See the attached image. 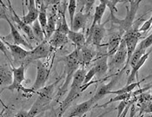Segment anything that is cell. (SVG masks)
Listing matches in <instances>:
<instances>
[{"label":"cell","mask_w":152,"mask_h":117,"mask_svg":"<svg viewBox=\"0 0 152 117\" xmlns=\"http://www.w3.org/2000/svg\"><path fill=\"white\" fill-rule=\"evenodd\" d=\"M60 61L64 62V72H65V82L61 87V92H65L68 89L69 84L72 82L76 72L79 70V66L83 64L81 49H75L70 54L61 57Z\"/></svg>","instance_id":"cell-1"},{"label":"cell","mask_w":152,"mask_h":117,"mask_svg":"<svg viewBox=\"0 0 152 117\" xmlns=\"http://www.w3.org/2000/svg\"><path fill=\"white\" fill-rule=\"evenodd\" d=\"M85 75H86V72L84 69H79L76 72L73 77V80L71 82L70 91L67 94L66 98L64 100V102L60 106V113L64 114L66 111V109L69 108L70 103L74 101V99L83 90V87Z\"/></svg>","instance_id":"cell-2"},{"label":"cell","mask_w":152,"mask_h":117,"mask_svg":"<svg viewBox=\"0 0 152 117\" xmlns=\"http://www.w3.org/2000/svg\"><path fill=\"white\" fill-rule=\"evenodd\" d=\"M141 0L129 1L130 6H126V16L124 19H118L116 15H110V21L112 23H116L121 29L122 32L125 33L132 28L134 20L137 15V10L140 5Z\"/></svg>","instance_id":"cell-3"},{"label":"cell","mask_w":152,"mask_h":117,"mask_svg":"<svg viewBox=\"0 0 152 117\" xmlns=\"http://www.w3.org/2000/svg\"><path fill=\"white\" fill-rule=\"evenodd\" d=\"M11 66H12V70L13 71V82L11 86L5 88L4 89H9L11 91H14V90H18V92H22L24 94H30V96L31 94L36 93L35 91L31 89H26L22 85V82L25 81V76H24V72H25V68L26 65L25 64H21L18 67H15L13 65L12 62H10Z\"/></svg>","instance_id":"cell-4"},{"label":"cell","mask_w":152,"mask_h":117,"mask_svg":"<svg viewBox=\"0 0 152 117\" xmlns=\"http://www.w3.org/2000/svg\"><path fill=\"white\" fill-rule=\"evenodd\" d=\"M0 4H1V6H2V7L0 8V18H1V19L6 20L7 23H9L10 29H11L10 35H8L7 36H3V37H4V38H9V37H11V39H12V41L13 42L14 44L19 45V46H23L25 47V48H27V49H31V50H32L34 48L32 47V45H31L30 43H28V42L24 39V37L20 34V32L18 31V29H17V28L15 27V25L12 23V20L10 19L9 16L6 14V12L4 11L5 9H4V5L1 4V2H0Z\"/></svg>","instance_id":"cell-5"},{"label":"cell","mask_w":152,"mask_h":117,"mask_svg":"<svg viewBox=\"0 0 152 117\" xmlns=\"http://www.w3.org/2000/svg\"><path fill=\"white\" fill-rule=\"evenodd\" d=\"M141 36H142V33L138 31V29L132 27L129 31L125 32L124 36H123V38L125 41L126 47H127V60H126L125 66L123 69L124 71L126 70L127 67L129 66L130 58H131L133 53L135 52V50L137 47V44H138V41L140 39Z\"/></svg>","instance_id":"cell-6"},{"label":"cell","mask_w":152,"mask_h":117,"mask_svg":"<svg viewBox=\"0 0 152 117\" xmlns=\"http://www.w3.org/2000/svg\"><path fill=\"white\" fill-rule=\"evenodd\" d=\"M51 49H52V47L50 46L49 42L45 40L44 42L37 44V46H36L32 50H30V55L24 61L23 64L28 65L31 62H37V61L43 58H47L49 57Z\"/></svg>","instance_id":"cell-7"},{"label":"cell","mask_w":152,"mask_h":117,"mask_svg":"<svg viewBox=\"0 0 152 117\" xmlns=\"http://www.w3.org/2000/svg\"><path fill=\"white\" fill-rule=\"evenodd\" d=\"M59 81H60V79H58L57 82H53L52 84L45 86V87L42 88L41 89H39L38 91H37L36 93L37 94L38 96L33 104L38 107L41 110H43V108L51 102L56 85L58 83Z\"/></svg>","instance_id":"cell-8"},{"label":"cell","mask_w":152,"mask_h":117,"mask_svg":"<svg viewBox=\"0 0 152 117\" xmlns=\"http://www.w3.org/2000/svg\"><path fill=\"white\" fill-rule=\"evenodd\" d=\"M123 73H124V70H122L119 73L116 74V75L112 77V79L108 82V83H102V84L98 87V89H96L95 94L91 97L96 103L98 101H100V100H102L103 98H104L107 94H110L113 91L114 87L116 86V84L118 82V81H119V79H120V77H121V76H122Z\"/></svg>","instance_id":"cell-9"},{"label":"cell","mask_w":152,"mask_h":117,"mask_svg":"<svg viewBox=\"0 0 152 117\" xmlns=\"http://www.w3.org/2000/svg\"><path fill=\"white\" fill-rule=\"evenodd\" d=\"M36 64H37V77H36L34 84L31 87V89H33L35 92H37L42 88L45 87V83L50 76V69H48L41 62V60L37 61Z\"/></svg>","instance_id":"cell-10"},{"label":"cell","mask_w":152,"mask_h":117,"mask_svg":"<svg viewBox=\"0 0 152 117\" xmlns=\"http://www.w3.org/2000/svg\"><path fill=\"white\" fill-rule=\"evenodd\" d=\"M126 60H127V47L124 39L123 38L116 53L111 57V60L109 63V69H110L111 70L118 69L119 67L124 65V63H126Z\"/></svg>","instance_id":"cell-11"},{"label":"cell","mask_w":152,"mask_h":117,"mask_svg":"<svg viewBox=\"0 0 152 117\" xmlns=\"http://www.w3.org/2000/svg\"><path fill=\"white\" fill-rule=\"evenodd\" d=\"M105 27L104 23L96 24L92 28H90L88 36L86 37V45L89 44H92L96 47L101 46L102 41L105 36Z\"/></svg>","instance_id":"cell-12"},{"label":"cell","mask_w":152,"mask_h":117,"mask_svg":"<svg viewBox=\"0 0 152 117\" xmlns=\"http://www.w3.org/2000/svg\"><path fill=\"white\" fill-rule=\"evenodd\" d=\"M1 41H3L4 43V44L9 48L11 55H12V58H13V62L19 64V66L21 64H23L24 61L26 60V58L30 55V51L29 50H25L21 46L14 44H11V43L5 41L4 39H1Z\"/></svg>","instance_id":"cell-13"},{"label":"cell","mask_w":152,"mask_h":117,"mask_svg":"<svg viewBox=\"0 0 152 117\" xmlns=\"http://www.w3.org/2000/svg\"><path fill=\"white\" fill-rule=\"evenodd\" d=\"M7 4H8V7H9V11L11 12V15L9 17L10 19L17 24L18 29L23 31L30 40H35L36 41L35 36H34V34H33V31H32V27L31 25H28V24L24 23L22 20V18H20V17L16 13V12L13 9V7H12L11 1H7Z\"/></svg>","instance_id":"cell-14"},{"label":"cell","mask_w":152,"mask_h":117,"mask_svg":"<svg viewBox=\"0 0 152 117\" xmlns=\"http://www.w3.org/2000/svg\"><path fill=\"white\" fill-rule=\"evenodd\" d=\"M13 82V71L12 66L5 63H1L0 65V88L1 92L4 90L5 88L11 86Z\"/></svg>","instance_id":"cell-15"},{"label":"cell","mask_w":152,"mask_h":117,"mask_svg":"<svg viewBox=\"0 0 152 117\" xmlns=\"http://www.w3.org/2000/svg\"><path fill=\"white\" fill-rule=\"evenodd\" d=\"M25 3H26L27 8H28V13L25 14L24 11H23V16L22 17V20L26 24L31 25V24H33L38 19L39 11H38V8L37 6L36 1H34V0L25 1Z\"/></svg>","instance_id":"cell-16"},{"label":"cell","mask_w":152,"mask_h":117,"mask_svg":"<svg viewBox=\"0 0 152 117\" xmlns=\"http://www.w3.org/2000/svg\"><path fill=\"white\" fill-rule=\"evenodd\" d=\"M108 57H109L108 53H106L104 55L103 54L100 57H98L94 62L92 67L95 69L96 76L98 79L104 77L109 70V63H108V59L109 58Z\"/></svg>","instance_id":"cell-17"},{"label":"cell","mask_w":152,"mask_h":117,"mask_svg":"<svg viewBox=\"0 0 152 117\" xmlns=\"http://www.w3.org/2000/svg\"><path fill=\"white\" fill-rule=\"evenodd\" d=\"M96 102L92 98H91L88 101H85L82 103L75 106L66 117H83L86 113H88L93 108Z\"/></svg>","instance_id":"cell-18"},{"label":"cell","mask_w":152,"mask_h":117,"mask_svg":"<svg viewBox=\"0 0 152 117\" xmlns=\"http://www.w3.org/2000/svg\"><path fill=\"white\" fill-rule=\"evenodd\" d=\"M89 14H85L82 12L76 13L73 23L70 26V30L77 32H78V31L80 30H83L89 20Z\"/></svg>","instance_id":"cell-19"},{"label":"cell","mask_w":152,"mask_h":117,"mask_svg":"<svg viewBox=\"0 0 152 117\" xmlns=\"http://www.w3.org/2000/svg\"><path fill=\"white\" fill-rule=\"evenodd\" d=\"M151 53V51L146 52V53L141 57L140 60L138 61V62L135 65V67L131 69V72H130L129 77H128V80H127L126 85H129V84H131V83L137 82L136 81H137V78H138V71H139V70L143 66V64L145 63V62L148 60L149 56H150Z\"/></svg>","instance_id":"cell-20"},{"label":"cell","mask_w":152,"mask_h":117,"mask_svg":"<svg viewBox=\"0 0 152 117\" xmlns=\"http://www.w3.org/2000/svg\"><path fill=\"white\" fill-rule=\"evenodd\" d=\"M69 41L70 40L68 38V36L60 32L59 31L57 30L48 42L50 44V46L52 47V49H58V48L67 44L69 43Z\"/></svg>","instance_id":"cell-21"},{"label":"cell","mask_w":152,"mask_h":117,"mask_svg":"<svg viewBox=\"0 0 152 117\" xmlns=\"http://www.w3.org/2000/svg\"><path fill=\"white\" fill-rule=\"evenodd\" d=\"M122 34L123 33H115L110 36L109 42L106 44L108 47V55L109 56L112 57L116 53V51L121 44V41L123 39Z\"/></svg>","instance_id":"cell-22"},{"label":"cell","mask_w":152,"mask_h":117,"mask_svg":"<svg viewBox=\"0 0 152 117\" xmlns=\"http://www.w3.org/2000/svg\"><path fill=\"white\" fill-rule=\"evenodd\" d=\"M106 9H107V5H106L105 0H100V4L95 9L93 20H92V23H91L90 28H92L94 26H96V24L101 23V20L104 17V14L105 13Z\"/></svg>","instance_id":"cell-23"},{"label":"cell","mask_w":152,"mask_h":117,"mask_svg":"<svg viewBox=\"0 0 152 117\" xmlns=\"http://www.w3.org/2000/svg\"><path fill=\"white\" fill-rule=\"evenodd\" d=\"M67 36L69 40L75 44V47L77 49H82L86 44V37L82 32H77L70 30Z\"/></svg>","instance_id":"cell-24"},{"label":"cell","mask_w":152,"mask_h":117,"mask_svg":"<svg viewBox=\"0 0 152 117\" xmlns=\"http://www.w3.org/2000/svg\"><path fill=\"white\" fill-rule=\"evenodd\" d=\"M37 4H39L40 6L37 7L38 11H39V14H38V21L41 24L42 28L44 31H45V28L48 23V19H47V6L45 4L44 1H36Z\"/></svg>","instance_id":"cell-25"},{"label":"cell","mask_w":152,"mask_h":117,"mask_svg":"<svg viewBox=\"0 0 152 117\" xmlns=\"http://www.w3.org/2000/svg\"><path fill=\"white\" fill-rule=\"evenodd\" d=\"M81 56H82L83 64H88L97 56V53L96 51H95L91 48L88 47L85 44L81 49Z\"/></svg>","instance_id":"cell-26"},{"label":"cell","mask_w":152,"mask_h":117,"mask_svg":"<svg viewBox=\"0 0 152 117\" xmlns=\"http://www.w3.org/2000/svg\"><path fill=\"white\" fill-rule=\"evenodd\" d=\"M57 17H56V13L52 12L48 19V23H47L46 28H45V40L47 41L50 40V38L52 36V35L55 33V31H57L56 30V20Z\"/></svg>","instance_id":"cell-27"},{"label":"cell","mask_w":152,"mask_h":117,"mask_svg":"<svg viewBox=\"0 0 152 117\" xmlns=\"http://www.w3.org/2000/svg\"><path fill=\"white\" fill-rule=\"evenodd\" d=\"M32 31H33V34L36 38V41L42 43L45 40V31L43 30L41 24L39 23L38 20H37L35 23L32 24Z\"/></svg>","instance_id":"cell-28"},{"label":"cell","mask_w":152,"mask_h":117,"mask_svg":"<svg viewBox=\"0 0 152 117\" xmlns=\"http://www.w3.org/2000/svg\"><path fill=\"white\" fill-rule=\"evenodd\" d=\"M145 53H146V52H145L144 50H142V49H141L137 47L135 52L133 53V55H132V57H131V58H130V61H129V65L131 67V69L135 67V65L138 62V61L140 60L141 57H142Z\"/></svg>","instance_id":"cell-29"},{"label":"cell","mask_w":152,"mask_h":117,"mask_svg":"<svg viewBox=\"0 0 152 117\" xmlns=\"http://www.w3.org/2000/svg\"><path fill=\"white\" fill-rule=\"evenodd\" d=\"M140 82H134V83H131L129 85H126L124 87H123L122 89H117V90H113L110 94H115L117 95H119V94H129L130 93L131 91L134 90L135 88H137V86H139Z\"/></svg>","instance_id":"cell-30"},{"label":"cell","mask_w":152,"mask_h":117,"mask_svg":"<svg viewBox=\"0 0 152 117\" xmlns=\"http://www.w3.org/2000/svg\"><path fill=\"white\" fill-rule=\"evenodd\" d=\"M77 1L76 0H70L68 2V5H67V11L69 12V17H70V26L73 23L75 15H76V10H77Z\"/></svg>","instance_id":"cell-31"},{"label":"cell","mask_w":152,"mask_h":117,"mask_svg":"<svg viewBox=\"0 0 152 117\" xmlns=\"http://www.w3.org/2000/svg\"><path fill=\"white\" fill-rule=\"evenodd\" d=\"M58 31H59L60 32L65 34V35H68V33L70 32V28L68 26V23L66 21V17H65V8L63 10V16H62V21L59 24L58 29Z\"/></svg>","instance_id":"cell-32"},{"label":"cell","mask_w":152,"mask_h":117,"mask_svg":"<svg viewBox=\"0 0 152 117\" xmlns=\"http://www.w3.org/2000/svg\"><path fill=\"white\" fill-rule=\"evenodd\" d=\"M125 3L127 1H119V0H105L106 5L107 8L110 9V15H116V13L117 12V5L118 3Z\"/></svg>","instance_id":"cell-33"},{"label":"cell","mask_w":152,"mask_h":117,"mask_svg":"<svg viewBox=\"0 0 152 117\" xmlns=\"http://www.w3.org/2000/svg\"><path fill=\"white\" fill-rule=\"evenodd\" d=\"M152 46V33L150 36H148L146 38H144L143 40H142L139 44H137V48H139L141 49L146 51L149 48H151Z\"/></svg>","instance_id":"cell-34"},{"label":"cell","mask_w":152,"mask_h":117,"mask_svg":"<svg viewBox=\"0 0 152 117\" xmlns=\"http://www.w3.org/2000/svg\"><path fill=\"white\" fill-rule=\"evenodd\" d=\"M94 76H96V72H95V69L93 67H91L88 72H86L85 77H84V82H83V86L87 87L86 85L92 80Z\"/></svg>","instance_id":"cell-35"},{"label":"cell","mask_w":152,"mask_h":117,"mask_svg":"<svg viewBox=\"0 0 152 117\" xmlns=\"http://www.w3.org/2000/svg\"><path fill=\"white\" fill-rule=\"evenodd\" d=\"M152 26V15L150 17V18L149 19H147L144 23L142 24V26H141L140 28L138 29V31L142 33V32H146V31H148L151 28Z\"/></svg>","instance_id":"cell-36"},{"label":"cell","mask_w":152,"mask_h":117,"mask_svg":"<svg viewBox=\"0 0 152 117\" xmlns=\"http://www.w3.org/2000/svg\"><path fill=\"white\" fill-rule=\"evenodd\" d=\"M148 114V113H152V102H144L140 104V114Z\"/></svg>","instance_id":"cell-37"},{"label":"cell","mask_w":152,"mask_h":117,"mask_svg":"<svg viewBox=\"0 0 152 117\" xmlns=\"http://www.w3.org/2000/svg\"><path fill=\"white\" fill-rule=\"evenodd\" d=\"M129 103V100H127V101H122V102H120V103H119V104H118V106L117 107V117L122 116V115H123V113H124V111L125 108L127 107V105H128Z\"/></svg>","instance_id":"cell-38"},{"label":"cell","mask_w":152,"mask_h":117,"mask_svg":"<svg viewBox=\"0 0 152 117\" xmlns=\"http://www.w3.org/2000/svg\"><path fill=\"white\" fill-rule=\"evenodd\" d=\"M139 102L141 103H144V102H152V94L151 93H142L140 94L139 97Z\"/></svg>","instance_id":"cell-39"},{"label":"cell","mask_w":152,"mask_h":117,"mask_svg":"<svg viewBox=\"0 0 152 117\" xmlns=\"http://www.w3.org/2000/svg\"><path fill=\"white\" fill-rule=\"evenodd\" d=\"M95 3H96V1H94V0L85 1V4L83 6V10H84V13L85 14L91 15V10H92V6H93Z\"/></svg>","instance_id":"cell-40"},{"label":"cell","mask_w":152,"mask_h":117,"mask_svg":"<svg viewBox=\"0 0 152 117\" xmlns=\"http://www.w3.org/2000/svg\"><path fill=\"white\" fill-rule=\"evenodd\" d=\"M12 111L11 109H9L7 107H4L2 111H1V115L0 117H12Z\"/></svg>","instance_id":"cell-41"},{"label":"cell","mask_w":152,"mask_h":117,"mask_svg":"<svg viewBox=\"0 0 152 117\" xmlns=\"http://www.w3.org/2000/svg\"><path fill=\"white\" fill-rule=\"evenodd\" d=\"M28 113H29V111H26V110H20V111H18V112L13 117H27Z\"/></svg>","instance_id":"cell-42"},{"label":"cell","mask_w":152,"mask_h":117,"mask_svg":"<svg viewBox=\"0 0 152 117\" xmlns=\"http://www.w3.org/2000/svg\"><path fill=\"white\" fill-rule=\"evenodd\" d=\"M131 106V103L129 102V104L127 105V107L125 108V109H124V113H123V115H122V116L121 117H126V116H127V113H128V111H129V107Z\"/></svg>","instance_id":"cell-43"},{"label":"cell","mask_w":152,"mask_h":117,"mask_svg":"<svg viewBox=\"0 0 152 117\" xmlns=\"http://www.w3.org/2000/svg\"><path fill=\"white\" fill-rule=\"evenodd\" d=\"M135 115H136V108H135V106L132 105V108H131V111H130V115H129V117H135Z\"/></svg>","instance_id":"cell-44"},{"label":"cell","mask_w":152,"mask_h":117,"mask_svg":"<svg viewBox=\"0 0 152 117\" xmlns=\"http://www.w3.org/2000/svg\"><path fill=\"white\" fill-rule=\"evenodd\" d=\"M110 111H111V109H110L109 111H106V112H104V113H103V114H101L100 116H96V117H103V116H105L107 113H109V112H110Z\"/></svg>","instance_id":"cell-45"},{"label":"cell","mask_w":152,"mask_h":117,"mask_svg":"<svg viewBox=\"0 0 152 117\" xmlns=\"http://www.w3.org/2000/svg\"><path fill=\"white\" fill-rule=\"evenodd\" d=\"M57 117H63V114H62V113H60V112H59V113H58V116H57Z\"/></svg>","instance_id":"cell-46"},{"label":"cell","mask_w":152,"mask_h":117,"mask_svg":"<svg viewBox=\"0 0 152 117\" xmlns=\"http://www.w3.org/2000/svg\"><path fill=\"white\" fill-rule=\"evenodd\" d=\"M149 51H151V52H152V46H151V49H149Z\"/></svg>","instance_id":"cell-47"},{"label":"cell","mask_w":152,"mask_h":117,"mask_svg":"<svg viewBox=\"0 0 152 117\" xmlns=\"http://www.w3.org/2000/svg\"><path fill=\"white\" fill-rule=\"evenodd\" d=\"M151 94H152V88H151Z\"/></svg>","instance_id":"cell-48"},{"label":"cell","mask_w":152,"mask_h":117,"mask_svg":"<svg viewBox=\"0 0 152 117\" xmlns=\"http://www.w3.org/2000/svg\"><path fill=\"white\" fill-rule=\"evenodd\" d=\"M148 117H151V116H148Z\"/></svg>","instance_id":"cell-49"}]
</instances>
